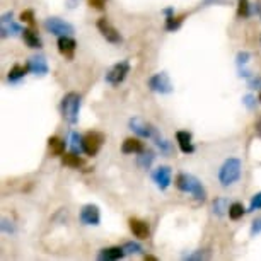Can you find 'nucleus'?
I'll list each match as a JSON object with an SVG mask.
<instances>
[{"label": "nucleus", "mask_w": 261, "mask_h": 261, "mask_svg": "<svg viewBox=\"0 0 261 261\" xmlns=\"http://www.w3.org/2000/svg\"><path fill=\"white\" fill-rule=\"evenodd\" d=\"M256 234H261V217L251 224V236H256Z\"/></svg>", "instance_id": "37"}, {"label": "nucleus", "mask_w": 261, "mask_h": 261, "mask_svg": "<svg viewBox=\"0 0 261 261\" xmlns=\"http://www.w3.org/2000/svg\"><path fill=\"white\" fill-rule=\"evenodd\" d=\"M256 12H258V16L261 17V4H258V7H256Z\"/></svg>", "instance_id": "44"}, {"label": "nucleus", "mask_w": 261, "mask_h": 261, "mask_svg": "<svg viewBox=\"0 0 261 261\" xmlns=\"http://www.w3.org/2000/svg\"><path fill=\"white\" fill-rule=\"evenodd\" d=\"M105 142V137L102 134H97V132H89V134L84 135V152L87 155L94 157L97 155V152L101 150V145Z\"/></svg>", "instance_id": "9"}, {"label": "nucleus", "mask_w": 261, "mask_h": 261, "mask_svg": "<svg viewBox=\"0 0 261 261\" xmlns=\"http://www.w3.org/2000/svg\"><path fill=\"white\" fill-rule=\"evenodd\" d=\"M176 142H178L179 150L183 152V154H193L195 152V145H193V142H191L190 132H185V130L176 132Z\"/></svg>", "instance_id": "16"}, {"label": "nucleus", "mask_w": 261, "mask_h": 261, "mask_svg": "<svg viewBox=\"0 0 261 261\" xmlns=\"http://www.w3.org/2000/svg\"><path fill=\"white\" fill-rule=\"evenodd\" d=\"M128 126H130V130L134 132L135 135L142 137V139H155V137L159 135L157 134V130L150 125V123H147L145 120H142V118H139V116L130 118Z\"/></svg>", "instance_id": "7"}, {"label": "nucleus", "mask_w": 261, "mask_h": 261, "mask_svg": "<svg viewBox=\"0 0 261 261\" xmlns=\"http://www.w3.org/2000/svg\"><path fill=\"white\" fill-rule=\"evenodd\" d=\"M81 94L77 92H67L65 96L62 97L60 102V111H62V118L70 125H75L79 121V111H81Z\"/></svg>", "instance_id": "3"}, {"label": "nucleus", "mask_w": 261, "mask_h": 261, "mask_svg": "<svg viewBox=\"0 0 261 261\" xmlns=\"http://www.w3.org/2000/svg\"><path fill=\"white\" fill-rule=\"evenodd\" d=\"M147 86L152 92H157V94H171L172 92V82L169 75L166 72H159V73H154L152 77H149L147 81Z\"/></svg>", "instance_id": "4"}, {"label": "nucleus", "mask_w": 261, "mask_h": 261, "mask_svg": "<svg viewBox=\"0 0 261 261\" xmlns=\"http://www.w3.org/2000/svg\"><path fill=\"white\" fill-rule=\"evenodd\" d=\"M241 174H243V162L238 157H229L219 169V183L224 188H229L241 179Z\"/></svg>", "instance_id": "2"}, {"label": "nucleus", "mask_w": 261, "mask_h": 261, "mask_svg": "<svg viewBox=\"0 0 261 261\" xmlns=\"http://www.w3.org/2000/svg\"><path fill=\"white\" fill-rule=\"evenodd\" d=\"M154 159H155V155H154V152H152V150H142L140 155L137 157V166H139L140 169L147 171V169H150Z\"/></svg>", "instance_id": "19"}, {"label": "nucleus", "mask_w": 261, "mask_h": 261, "mask_svg": "<svg viewBox=\"0 0 261 261\" xmlns=\"http://www.w3.org/2000/svg\"><path fill=\"white\" fill-rule=\"evenodd\" d=\"M258 101H261V92H259V96H258Z\"/></svg>", "instance_id": "46"}, {"label": "nucleus", "mask_w": 261, "mask_h": 261, "mask_svg": "<svg viewBox=\"0 0 261 261\" xmlns=\"http://www.w3.org/2000/svg\"><path fill=\"white\" fill-rule=\"evenodd\" d=\"M62 164L67 167H72V169H79V167L84 164V161L79 157V154H75V152H68V154L62 155Z\"/></svg>", "instance_id": "21"}, {"label": "nucleus", "mask_w": 261, "mask_h": 261, "mask_svg": "<svg viewBox=\"0 0 261 261\" xmlns=\"http://www.w3.org/2000/svg\"><path fill=\"white\" fill-rule=\"evenodd\" d=\"M254 132H256V135H258L259 139H261V118H259L258 121H256V125H254Z\"/></svg>", "instance_id": "41"}, {"label": "nucleus", "mask_w": 261, "mask_h": 261, "mask_svg": "<svg viewBox=\"0 0 261 261\" xmlns=\"http://www.w3.org/2000/svg\"><path fill=\"white\" fill-rule=\"evenodd\" d=\"M81 222L84 225H99L101 222V212H99V206L97 205H92V203H87L84 205L81 208Z\"/></svg>", "instance_id": "10"}, {"label": "nucleus", "mask_w": 261, "mask_h": 261, "mask_svg": "<svg viewBox=\"0 0 261 261\" xmlns=\"http://www.w3.org/2000/svg\"><path fill=\"white\" fill-rule=\"evenodd\" d=\"M154 140H155V145H157V149L161 150V154H164V155H169L171 152H172V145H171V142H169V140L162 139L161 135H157Z\"/></svg>", "instance_id": "28"}, {"label": "nucleus", "mask_w": 261, "mask_h": 261, "mask_svg": "<svg viewBox=\"0 0 261 261\" xmlns=\"http://www.w3.org/2000/svg\"><path fill=\"white\" fill-rule=\"evenodd\" d=\"M87 4L92 7V9H97V11H102L106 6V0H87Z\"/></svg>", "instance_id": "36"}, {"label": "nucleus", "mask_w": 261, "mask_h": 261, "mask_svg": "<svg viewBox=\"0 0 261 261\" xmlns=\"http://www.w3.org/2000/svg\"><path fill=\"white\" fill-rule=\"evenodd\" d=\"M21 21L29 24V26H34V12L33 11H24L21 14Z\"/></svg>", "instance_id": "33"}, {"label": "nucleus", "mask_w": 261, "mask_h": 261, "mask_svg": "<svg viewBox=\"0 0 261 261\" xmlns=\"http://www.w3.org/2000/svg\"><path fill=\"white\" fill-rule=\"evenodd\" d=\"M0 227H2V232L4 234H16V225H14L12 220H9L7 217H4L2 219V224H0Z\"/></svg>", "instance_id": "31"}, {"label": "nucleus", "mask_w": 261, "mask_h": 261, "mask_svg": "<svg viewBox=\"0 0 261 261\" xmlns=\"http://www.w3.org/2000/svg\"><path fill=\"white\" fill-rule=\"evenodd\" d=\"M214 214L217 215V217H222V215H225V214H229V203H227V200L225 198H215V201H214Z\"/></svg>", "instance_id": "26"}, {"label": "nucleus", "mask_w": 261, "mask_h": 261, "mask_svg": "<svg viewBox=\"0 0 261 261\" xmlns=\"http://www.w3.org/2000/svg\"><path fill=\"white\" fill-rule=\"evenodd\" d=\"M128 225H130L132 234H134L137 239L144 241V239H147L150 236L149 224L144 222V220H140V219H130V220H128Z\"/></svg>", "instance_id": "14"}, {"label": "nucleus", "mask_w": 261, "mask_h": 261, "mask_svg": "<svg viewBox=\"0 0 261 261\" xmlns=\"http://www.w3.org/2000/svg\"><path fill=\"white\" fill-rule=\"evenodd\" d=\"M185 14L183 16H178V17H174V14L172 16H167L166 17V31H169V33H174V31H178V29L181 28V24H183L185 21Z\"/></svg>", "instance_id": "23"}, {"label": "nucleus", "mask_w": 261, "mask_h": 261, "mask_svg": "<svg viewBox=\"0 0 261 261\" xmlns=\"http://www.w3.org/2000/svg\"><path fill=\"white\" fill-rule=\"evenodd\" d=\"M12 21V12H6L2 16V24H6V22H11Z\"/></svg>", "instance_id": "40"}, {"label": "nucleus", "mask_w": 261, "mask_h": 261, "mask_svg": "<svg viewBox=\"0 0 261 261\" xmlns=\"http://www.w3.org/2000/svg\"><path fill=\"white\" fill-rule=\"evenodd\" d=\"M128 73H130V62L121 60L108 70L105 79H106L108 84H111V86H120V84L126 79Z\"/></svg>", "instance_id": "6"}, {"label": "nucleus", "mask_w": 261, "mask_h": 261, "mask_svg": "<svg viewBox=\"0 0 261 261\" xmlns=\"http://www.w3.org/2000/svg\"><path fill=\"white\" fill-rule=\"evenodd\" d=\"M254 210H261V191H259V193L253 195V198H251L248 212H254Z\"/></svg>", "instance_id": "32"}, {"label": "nucleus", "mask_w": 261, "mask_h": 261, "mask_svg": "<svg viewBox=\"0 0 261 261\" xmlns=\"http://www.w3.org/2000/svg\"><path fill=\"white\" fill-rule=\"evenodd\" d=\"M152 179H154L155 186L161 191L167 190L171 186V183H172V171H171V167L159 166L154 172H152Z\"/></svg>", "instance_id": "11"}, {"label": "nucleus", "mask_w": 261, "mask_h": 261, "mask_svg": "<svg viewBox=\"0 0 261 261\" xmlns=\"http://www.w3.org/2000/svg\"><path fill=\"white\" fill-rule=\"evenodd\" d=\"M70 147H72V152H75V154H81V152H84V137L79 135L77 132H72Z\"/></svg>", "instance_id": "27"}, {"label": "nucleus", "mask_w": 261, "mask_h": 261, "mask_svg": "<svg viewBox=\"0 0 261 261\" xmlns=\"http://www.w3.org/2000/svg\"><path fill=\"white\" fill-rule=\"evenodd\" d=\"M246 214V208L243 203H239V201H236V203L229 205V219L230 220H239L243 219Z\"/></svg>", "instance_id": "25"}, {"label": "nucleus", "mask_w": 261, "mask_h": 261, "mask_svg": "<svg viewBox=\"0 0 261 261\" xmlns=\"http://www.w3.org/2000/svg\"><path fill=\"white\" fill-rule=\"evenodd\" d=\"M57 46H58V51H60L63 57L72 60L73 53L77 50V41L72 36H58Z\"/></svg>", "instance_id": "12"}, {"label": "nucleus", "mask_w": 261, "mask_h": 261, "mask_svg": "<svg viewBox=\"0 0 261 261\" xmlns=\"http://www.w3.org/2000/svg\"><path fill=\"white\" fill-rule=\"evenodd\" d=\"M126 256L125 249H123V246H113V248H106V249H101L99 254H97V258L102 259V261H116V259H123Z\"/></svg>", "instance_id": "17"}, {"label": "nucleus", "mask_w": 261, "mask_h": 261, "mask_svg": "<svg viewBox=\"0 0 261 261\" xmlns=\"http://www.w3.org/2000/svg\"><path fill=\"white\" fill-rule=\"evenodd\" d=\"M68 2H70V7H75V4L79 2V0H68Z\"/></svg>", "instance_id": "45"}, {"label": "nucleus", "mask_w": 261, "mask_h": 261, "mask_svg": "<svg viewBox=\"0 0 261 261\" xmlns=\"http://www.w3.org/2000/svg\"><path fill=\"white\" fill-rule=\"evenodd\" d=\"M145 261H157V258H155V256H149V254H147L145 256Z\"/></svg>", "instance_id": "43"}, {"label": "nucleus", "mask_w": 261, "mask_h": 261, "mask_svg": "<svg viewBox=\"0 0 261 261\" xmlns=\"http://www.w3.org/2000/svg\"><path fill=\"white\" fill-rule=\"evenodd\" d=\"M142 150H145L144 142H142L140 139H137V137H128V139H125V142L121 144V152L126 155L140 154Z\"/></svg>", "instance_id": "15"}, {"label": "nucleus", "mask_w": 261, "mask_h": 261, "mask_svg": "<svg viewBox=\"0 0 261 261\" xmlns=\"http://www.w3.org/2000/svg\"><path fill=\"white\" fill-rule=\"evenodd\" d=\"M45 29L48 33L55 34V36H72L75 33V28L72 26L70 22L63 21L60 17H48L45 19Z\"/></svg>", "instance_id": "5"}, {"label": "nucleus", "mask_w": 261, "mask_h": 261, "mask_svg": "<svg viewBox=\"0 0 261 261\" xmlns=\"http://www.w3.org/2000/svg\"><path fill=\"white\" fill-rule=\"evenodd\" d=\"M22 38H24V43H26L29 48H33V50H38V48H41V39H39L38 33L34 31V29H31V28L24 29V31H22Z\"/></svg>", "instance_id": "18"}, {"label": "nucleus", "mask_w": 261, "mask_h": 261, "mask_svg": "<svg viewBox=\"0 0 261 261\" xmlns=\"http://www.w3.org/2000/svg\"><path fill=\"white\" fill-rule=\"evenodd\" d=\"M123 249H125V253L126 254H140V253H144V248L139 244V243H126L125 246H123Z\"/></svg>", "instance_id": "30"}, {"label": "nucleus", "mask_w": 261, "mask_h": 261, "mask_svg": "<svg viewBox=\"0 0 261 261\" xmlns=\"http://www.w3.org/2000/svg\"><path fill=\"white\" fill-rule=\"evenodd\" d=\"M162 12L166 14V17H167V16H172V14H174V7H167V9H164Z\"/></svg>", "instance_id": "42"}, {"label": "nucleus", "mask_w": 261, "mask_h": 261, "mask_svg": "<svg viewBox=\"0 0 261 261\" xmlns=\"http://www.w3.org/2000/svg\"><path fill=\"white\" fill-rule=\"evenodd\" d=\"M248 86H249V89H261V77L251 75L248 81Z\"/></svg>", "instance_id": "35"}, {"label": "nucleus", "mask_w": 261, "mask_h": 261, "mask_svg": "<svg viewBox=\"0 0 261 261\" xmlns=\"http://www.w3.org/2000/svg\"><path fill=\"white\" fill-rule=\"evenodd\" d=\"M249 58H251V55L248 51H239L238 53V60H236V63H238V67H243V65H246V63L249 62Z\"/></svg>", "instance_id": "34"}, {"label": "nucleus", "mask_w": 261, "mask_h": 261, "mask_svg": "<svg viewBox=\"0 0 261 261\" xmlns=\"http://www.w3.org/2000/svg\"><path fill=\"white\" fill-rule=\"evenodd\" d=\"M174 185H176V188H178L179 191H183V193L193 195V198L196 201H200V203H203V201L206 200V190L203 188L201 181L198 178H195L193 174L179 172V174L176 176Z\"/></svg>", "instance_id": "1"}, {"label": "nucleus", "mask_w": 261, "mask_h": 261, "mask_svg": "<svg viewBox=\"0 0 261 261\" xmlns=\"http://www.w3.org/2000/svg\"><path fill=\"white\" fill-rule=\"evenodd\" d=\"M28 72H29L28 65H24V67L22 65H14L7 73V81L9 82H17V81H21V79L26 77Z\"/></svg>", "instance_id": "22"}, {"label": "nucleus", "mask_w": 261, "mask_h": 261, "mask_svg": "<svg viewBox=\"0 0 261 261\" xmlns=\"http://www.w3.org/2000/svg\"><path fill=\"white\" fill-rule=\"evenodd\" d=\"M251 16V6L249 0H238V17L248 19Z\"/></svg>", "instance_id": "29"}, {"label": "nucleus", "mask_w": 261, "mask_h": 261, "mask_svg": "<svg viewBox=\"0 0 261 261\" xmlns=\"http://www.w3.org/2000/svg\"><path fill=\"white\" fill-rule=\"evenodd\" d=\"M185 259H205V258H208L203 251H196L195 254H186V256H183Z\"/></svg>", "instance_id": "38"}, {"label": "nucleus", "mask_w": 261, "mask_h": 261, "mask_svg": "<svg viewBox=\"0 0 261 261\" xmlns=\"http://www.w3.org/2000/svg\"><path fill=\"white\" fill-rule=\"evenodd\" d=\"M24 29L19 26V24H16L14 21L11 22H6L2 24V38H7V36H17V34H22Z\"/></svg>", "instance_id": "24"}, {"label": "nucleus", "mask_w": 261, "mask_h": 261, "mask_svg": "<svg viewBox=\"0 0 261 261\" xmlns=\"http://www.w3.org/2000/svg\"><path fill=\"white\" fill-rule=\"evenodd\" d=\"M48 147H50V150H51V154L53 155H63L65 154V142H63L60 137H50L48 139Z\"/></svg>", "instance_id": "20"}, {"label": "nucleus", "mask_w": 261, "mask_h": 261, "mask_svg": "<svg viewBox=\"0 0 261 261\" xmlns=\"http://www.w3.org/2000/svg\"><path fill=\"white\" fill-rule=\"evenodd\" d=\"M28 68L29 72L34 73V75H46L48 70H50V67H48V62L45 57L41 55H36V57H31L28 60Z\"/></svg>", "instance_id": "13"}, {"label": "nucleus", "mask_w": 261, "mask_h": 261, "mask_svg": "<svg viewBox=\"0 0 261 261\" xmlns=\"http://www.w3.org/2000/svg\"><path fill=\"white\" fill-rule=\"evenodd\" d=\"M243 102H244V105L246 106H248V110H253V108H254V105H256V99H254V97L253 96H244L243 97Z\"/></svg>", "instance_id": "39"}, {"label": "nucleus", "mask_w": 261, "mask_h": 261, "mask_svg": "<svg viewBox=\"0 0 261 261\" xmlns=\"http://www.w3.org/2000/svg\"><path fill=\"white\" fill-rule=\"evenodd\" d=\"M97 29H99L101 36L105 38L106 41L113 43V45H120L123 41V38H121V34L118 33V29L113 26L106 17H101L99 21H97Z\"/></svg>", "instance_id": "8"}]
</instances>
